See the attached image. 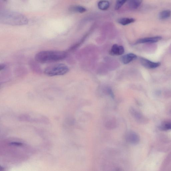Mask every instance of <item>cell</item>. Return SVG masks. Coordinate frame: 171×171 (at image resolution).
<instances>
[{
	"mask_svg": "<svg viewBox=\"0 0 171 171\" xmlns=\"http://www.w3.org/2000/svg\"><path fill=\"white\" fill-rule=\"evenodd\" d=\"M125 138L127 142L132 145H137L140 141L139 136L132 131H127L126 133Z\"/></svg>",
	"mask_w": 171,
	"mask_h": 171,
	"instance_id": "5",
	"label": "cell"
},
{
	"mask_svg": "<svg viewBox=\"0 0 171 171\" xmlns=\"http://www.w3.org/2000/svg\"><path fill=\"white\" fill-rule=\"evenodd\" d=\"M160 128L164 131L171 129V121L165 122L162 123L160 126Z\"/></svg>",
	"mask_w": 171,
	"mask_h": 171,
	"instance_id": "16",
	"label": "cell"
},
{
	"mask_svg": "<svg viewBox=\"0 0 171 171\" xmlns=\"http://www.w3.org/2000/svg\"><path fill=\"white\" fill-rule=\"evenodd\" d=\"M137 58V56L135 54L130 53L122 57L121 60L124 64H126L135 60Z\"/></svg>",
	"mask_w": 171,
	"mask_h": 171,
	"instance_id": "9",
	"label": "cell"
},
{
	"mask_svg": "<svg viewBox=\"0 0 171 171\" xmlns=\"http://www.w3.org/2000/svg\"><path fill=\"white\" fill-rule=\"evenodd\" d=\"M127 0H117L115 6V9L118 10L123 6Z\"/></svg>",
	"mask_w": 171,
	"mask_h": 171,
	"instance_id": "17",
	"label": "cell"
},
{
	"mask_svg": "<svg viewBox=\"0 0 171 171\" xmlns=\"http://www.w3.org/2000/svg\"><path fill=\"white\" fill-rule=\"evenodd\" d=\"M140 62L143 66L146 68L154 69L159 67L161 64L159 62H151L148 59L142 58L140 59Z\"/></svg>",
	"mask_w": 171,
	"mask_h": 171,
	"instance_id": "6",
	"label": "cell"
},
{
	"mask_svg": "<svg viewBox=\"0 0 171 171\" xmlns=\"http://www.w3.org/2000/svg\"><path fill=\"white\" fill-rule=\"evenodd\" d=\"M70 10L74 12L83 13L86 11V8L82 6L74 5L70 7Z\"/></svg>",
	"mask_w": 171,
	"mask_h": 171,
	"instance_id": "14",
	"label": "cell"
},
{
	"mask_svg": "<svg viewBox=\"0 0 171 171\" xmlns=\"http://www.w3.org/2000/svg\"><path fill=\"white\" fill-rule=\"evenodd\" d=\"M5 67V65L4 64H1L0 65V69H1V70H4Z\"/></svg>",
	"mask_w": 171,
	"mask_h": 171,
	"instance_id": "18",
	"label": "cell"
},
{
	"mask_svg": "<svg viewBox=\"0 0 171 171\" xmlns=\"http://www.w3.org/2000/svg\"><path fill=\"white\" fill-rule=\"evenodd\" d=\"M124 52V49L123 46L115 44L113 46L111 49L110 53L114 55H121Z\"/></svg>",
	"mask_w": 171,
	"mask_h": 171,
	"instance_id": "7",
	"label": "cell"
},
{
	"mask_svg": "<svg viewBox=\"0 0 171 171\" xmlns=\"http://www.w3.org/2000/svg\"><path fill=\"white\" fill-rule=\"evenodd\" d=\"M28 19L22 14L13 12H5L1 13V23L13 26L23 25L28 23Z\"/></svg>",
	"mask_w": 171,
	"mask_h": 171,
	"instance_id": "2",
	"label": "cell"
},
{
	"mask_svg": "<svg viewBox=\"0 0 171 171\" xmlns=\"http://www.w3.org/2000/svg\"><path fill=\"white\" fill-rule=\"evenodd\" d=\"M142 1L143 0H129L128 6L131 9H136L140 6Z\"/></svg>",
	"mask_w": 171,
	"mask_h": 171,
	"instance_id": "11",
	"label": "cell"
},
{
	"mask_svg": "<svg viewBox=\"0 0 171 171\" xmlns=\"http://www.w3.org/2000/svg\"><path fill=\"white\" fill-rule=\"evenodd\" d=\"M69 71V68L66 65L57 64L46 67L44 73L48 76L53 77L64 75Z\"/></svg>",
	"mask_w": 171,
	"mask_h": 171,
	"instance_id": "3",
	"label": "cell"
},
{
	"mask_svg": "<svg viewBox=\"0 0 171 171\" xmlns=\"http://www.w3.org/2000/svg\"><path fill=\"white\" fill-rule=\"evenodd\" d=\"M65 51H44L37 53L35 57L37 62L41 63H52L61 61L66 57Z\"/></svg>",
	"mask_w": 171,
	"mask_h": 171,
	"instance_id": "1",
	"label": "cell"
},
{
	"mask_svg": "<svg viewBox=\"0 0 171 171\" xmlns=\"http://www.w3.org/2000/svg\"><path fill=\"white\" fill-rule=\"evenodd\" d=\"M105 126L108 129H112L116 128V122L115 119L113 118L110 117L105 120Z\"/></svg>",
	"mask_w": 171,
	"mask_h": 171,
	"instance_id": "10",
	"label": "cell"
},
{
	"mask_svg": "<svg viewBox=\"0 0 171 171\" xmlns=\"http://www.w3.org/2000/svg\"><path fill=\"white\" fill-rule=\"evenodd\" d=\"M161 39L162 37L160 36L146 37L138 40L136 43H153L158 42Z\"/></svg>",
	"mask_w": 171,
	"mask_h": 171,
	"instance_id": "8",
	"label": "cell"
},
{
	"mask_svg": "<svg viewBox=\"0 0 171 171\" xmlns=\"http://www.w3.org/2000/svg\"><path fill=\"white\" fill-rule=\"evenodd\" d=\"M135 20L134 18H122L118 20L117 22L122 25L125 26L134 22Z\"/></svg>",
	"mask_w": 171,
	"mask_h": 171,
	"instance_id": "12",
	"label": "cell"
},
{
	"mask_svg": "<svg viewBox=\"0 0 171 171\" xmlns=\"http://www.w3.org/2000/svg\"><path fill=\"white\" fill-rule=\"evenodd\" d=\"M109 6V2L106 0H101L98 3V8L100 10H107Z\"/></svg>",
	"mask_w": 171,
	"mask_h": 171,
	"instance_id": "13",
	"label": "cell"
},
{
	"mask_svg": "<svg viewBox=\"0 0 171 171\" xmlns=\"http://www.w3.org/2000/svg\"><path fill=\"white\" fill-rule=\"evenodd\" d=\"M171 15V11L170 10H167L162 11L160 13L159 18L161 20L166 19L170 17Z\"/></svg>",
	"mask_w": 171,
	"mask_h": 171,
	"instance_id": "15",
	"label": "cell"
},
{
	"mask_svg": "<svg viewBox=\"0 0 171 171\" xmlns=\"http://www.w3.org/2000/svg\"><path fill=\"white\" fill-rule=\"evenodd\" d=\"M130 113L132 117L138 123H146L147 119L145 117L142 113L135 108H131L129 109Z\"/></svg>",
	"mask_w": 171,
	"mask_h": 171,
	"instance_id": "4",
	"label": "cell"
}]
</instances>
